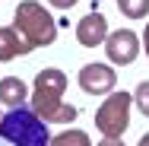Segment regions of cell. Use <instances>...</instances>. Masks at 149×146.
I'll return each instance as SVG.
<instances>
[{
    "label": "cell",
    "mask_w": 149,
    "mask_h": 146,
    "mask_svg": "<svg viewBox=\"0 0 149 146\" xmlns=\"http://www.w3.org/2000/svg\"><path fill=\"white\" fill-rule=\"evenodd\" d=\"M136 146H149V133H143V137H140V143Z\"/></svg>",
    "instance_id": "obj_16"
},
{
    "label": "cell",
    "mask_w": 149,
    "mask_h": 146,
    "mask_svg": "<svg viewBox=\"0 0 149 146\" xmlns=\"http://www.w3.org/2000/svg\"><path fill=\"white\" fill-rule=\"evenodd\" d=\"M98 146H127V143H124L120 137H102V143H98Z\"/></svg>",
    "instance_id": "obj_14"
},
{
    "label": "cell",
    "mask_w": 149,
    "mask_h": 146,
    "mask_svg": "<svg viewBox=\"0 0 149 146\" xmlns=\"http://www.w3.org/2000/svg\"><path fill=\"white\" fill-rule=\"evenodd\" d=\"M51 146H92V137L86 130H63V133H54L51 137Z\"/></svg>",
    "instance_id": "obj_10"
},
{
    "label": "cell",
    "mask_w": 149,
    "mask_h": 146,
    "mask_svg": "<svg viewBox=\"0 0 149 146\" xmlns=\"http://www.w3.org/2000/svg\"><path fill=\"white\" fill-rule=\"evenodd\" d=\"M51 6H57V10H70V6H76L79 0H48Z\"/></svg>",
    "instance_id": "obj_13"
},
{
    "label": "cell",
    "mask_w": 149,
    "mask_h": 146,
    "mask_svg": "<svg viewBox=\"0 0 149 146\" xmlns=\"http://www.w3.org/2000/svg\"><path fill=\"white\" fill-rule=\"evenodd\" d=\"M0 121H3V111H0Z\"/></svg>",
    "instance_id": "obj_17"
},
{
    "label": "cell",
    "mask_w": 149,
    "mask_h": 146,
    "mask_svg": "<svg viewBox=\"0 0 149 146\" xmlns=\"http://www.w3.org/2000/svg\"><path fill=\"white\" fill-rule=\"evenodd\" d=\"M140 54V38L133 29H118V32H108L105 38V57L111 60L114 67H127L133 64Z\"/></svg>",
    "instance_id": "obj_5"
},
{
    "label": "cell",
    "mask_w": 149,
    "mask_h": 146,
    "mask_svg": "<svg viewBox=\"0 0 149 146\" xmlns=\"http://www.w3.org/2000/svg\"><path fill=\"white\" fill-rule=\"evenodd\" d=\"M26 102H29V86L19 76H3L0 80V105L16 108V105H26Z\"/></svg>",
    "instance_id": "obj_9"
},
{
    "label": "cell",
    "mask_w": 149,
    "mask_h": 146,
    "mask_svg": "<svg viewBox=\"0 0 149 146\" xmlns=\"http://www.w3.org/2000/svg\"><path fill=\"white\" fill-rule=\"evenodd\" d=\"M143 51H146V57H149V22H146V32H143Z\"/></svg>",
    "instance_id": "obj_15"
},
{
    "label": "cell",
    "mask_w": 149,
    "mask_h": 146,
    "mask_svg": "<svg viewBox=\"0 0 149 146\" xmlns=\"http://www.w3.org/2000/svg\"><path fill=\"white\" fill-rule=\"evenodd\" d=\"M76 83H79V89L86 95H108L118 86V76H114V67L111 64H86L79 70Z\"/></svg>",
    "instance_id": "obj_6"
},
{
    "label": "cell",
    "mask_w": 149,
    "mask_h": 146,
    "mask_svg": "<svg viewBox=\"0 0 149 146\" xmlns=\"http://www.w3.org/2000/svg\"><path fill=\"white\" fill-rule=\"evenodd\" d=\"M32 48V41L16 29V26H0V60H16V57H26Z\"/></svg>",
    "instance_id": "obj_8"
},
{
    "label": "cell",
    "mask_w": 149,
    "mask_h": 146,
    "mask_svg": "<svg viewBox=\"0 0 149 146\" xmlns=\"http://www.w3.org/2000/svg\"><path fill=\"white\" fill-rule=\"evenodd\" d=\"M133 105L140 108V115L149 117V80H143L140 86L133 89Z\"/></svg>",
    "instance_id": "obj_12"
},
{
    "label": "cell",
    "mask_w": 149,
    "mask_h": 146,
    "mask_svg": "<svg viewBox=\"0 0 149 146\" xmlns=\"http://www.w3.org/2000/svg\"><path fill=\"white\" fill-rule=\"evenodd\" d=\"M118 10L127 19H143L149 13V0H118Z\"/></svg>",
    "instance_id": "obj_11"
},
{
    "label": "cell",
    "mask_w": 149,
    "mask_h": 146,
    "mask_svg": "<svg viewBox=\"0 0 149 146\" xmlns=\"http://www.w3.org/2000/svg\"><path fill=\"white\" fill-rule=\"evenodd\" d=\"M130 108H133V92H108V98L95 108V127L105 137H120L130 127Z\"/></svg>",
    "instance_id": "obj_4"
},
{
    "label": "cell",
    "mask_w": 149,
    "mask_h": 146,
    "mask_svg": "<svg viewBox=\"0 0 149 146\" xmlns=\"http://www.w3.org/2000/svg\"><path fill=\"white\" fill-rule=\"evenodd\" d=\"M0 137L10 146H51L48 121L32 111V105H16L0 121Z\"/></svg>",
    "instance_id": "obj_2"
},
{
    "label": "cell",
    "mask_w": 149,
    "mask_h": 146,
    "mask_svg": "<svg viewBox=\"0 0 149 146\" xmlns=\"http://www.w3.org/2000/svg\"><path fill=\"white\" fill-rule=\"evenodd\" d=\"M67 92V73L57 67H45L35 76V89H32V111L45 117L48 124H73L79 117V108L63 102Z\"/></svg>",
    "instance_id": "obj_1"
},
{
    "label": "cell",
    "mask_w": 149,
    "mask_h": 146,
    "mask_svg": "<svg viewBox=\"0 0 149 146\" xmlns=\"http://www.w3.org/2000/svg\"><path fill=\"white\" fill-rule=\"evenodd\" d=\"M105 38H108V19L102 10H92L76 22V41L83 48H98L105 45Z\"/></svg>",
    "instance_id": "obj_7"
},
{
    "label": "cell",
    "mask_w": 149,
    "mask_h": 146,
    "mask_svg": "<svg viewBox=\"0 0 149 146\" xmlns=\"http://www.w3.org/2000/svg\"><path fill=\"white\" fill-rule=\"evenodd\" d=\"M13 26L22 32L32 41V48H48L57 41V19L48 6H41L38 0H22L16 6V16H13Z\"/></svg>",
    "instance_id": "obj_3"
}]
</instances>
